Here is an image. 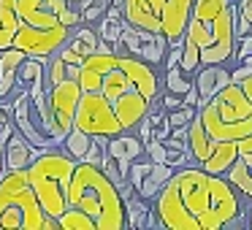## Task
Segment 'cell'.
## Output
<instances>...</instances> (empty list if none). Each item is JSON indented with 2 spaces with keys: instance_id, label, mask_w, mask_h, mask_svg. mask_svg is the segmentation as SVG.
<instances>
[{
  "instance_id": "1",
  "label": "cell",
  "mask_w": 252,
  "mask_h": 230,
  "mask_svg": "<svg viewBox=\"0 0 252 230\" xmlns=\"http://www.w3.org/2000/svg\"><path fill=\"white\" fill-rule=\"evenodd\" d=\"M247 198L225 176H214L201 165L174 171L152 208L165 230H220L247 222Z\"/></svg>"
},
{
  "instance_id": "2",
  "label": "cell",
  "mask_w": 252,
  "mask_h": 230,
  "mask_svg": "<svg viewBox=\"0 0 252 230\" xmlns=\"http://www.w3.org/2000/svg\"><path fill=\"white\" fill-rule=\"evenodd\" d=\"M68 206L82 208L95 219L98 230H125V198L100 165L79 160L68 184Z\"/></svg>"
},
{
  "instance_id": "3",
  "label": "cell",
  "mask_w": 252,
  "mask_h": 230,
  "mask_svg": "<svg viewBox=\"0 0 252 230\" xmlns=\"http://www.w3.org/2000/svg\"><path fill=\"white\" fill-rule=\"evenodd\" d=\"M236 0H192L185 35L195 41L201 65H228L236 52Z\"/></svg>"
},
{
  "instance_id": "4",
  "label": "cell",
  "mask_w": 252,
  "mask_h": 230,
  "mask_svg": "<svg viewBox=\"0 0 252 230\" xmlns=\"http://www.w3.org/2000/svg\"><path fill=\"white\" fill-rule=\"evenodd\" d=\"M198 119L217 141H233L239 154L252 152V103L236 82L198 109Z\"/></svg>"
},
{
  "instance_id": "5",
  "label": "cell",
  "mask_w": 252,
  "mask_h": 230,
  "mask_svg": "<svg viewBox=\"0 0 252 230\" xmlns=\"http://www.w3.org/2000/svg\"><path fill=\"white\" fill-rule=\"evenodd\" d=\"M0 230H57V219L41 208L28 168L6 171L0 179Z\"/></svg>"
},
{
  "instance_id": "6",
  "label": "cell",
  "mask_w": 252,
  "mask_h": 230,
  "mask_svg": "<svg viewBox=\"0 0 252 230\" xmlns=\"http://www.w3.org/2000/svg\"><path fill=\"white\" fill-rule=\"evenodd\" d=\"M73 168H76V160L55 146L41 149L28 165L30 187H33L41 208L55 219L68 208V184H71Z\"/></svg>"
},
{
  "instance_id": "7",
  "label": "cell",
  "mask_w": 252,
  "mask_h": 230,
  "mask_svg": "<svg viewBox=\"0 0 252 230\" xmlns=\"http://www.w3.org/2000/svg\"><path fill=\"white\" fill-rule=\"evenodd\" d=\"M73 127L90 133V136H120L122 125L114 114V106L100 92H82V100L73 114Z\"/></svg>"
},
{
  "instance_id": "8",
  "label": "cell",
  "mask_w": 252,
  "mask_h": 230,
  "mask_svg": "<svg viewBox=\"0 0 252 230\" xmlns=\"http://www.w3.org/2000/svg\"><path fill=\"white\" fill-rule=\"evenodd\" d=\"M73 28L57 25V28H33V25H19L17 35H14V49H22L28 57H35L41 62H49L52 55L63 49L71 38Z\"/></svg>"
},
{
  "instance_id": "9",
  "label": "cell",
  "mask_w": 252,
  "mask_h": 230,
  "mask_svg": "<svg viewBox=\"0 0 252 230\" xmlns=\"http://www.w3.org/2000/svg\"><path fill=\"white\" fill-rule=\"evenodd\" d=\"M46 98H49V111H52V138L60 146L68 130L73 127V114H76V106L82 100V87H79L76 79H65V82L55 84L46 92Z\"/></svg>"
},
{
  "instance_id": "10",
  "label": "cell",
  "mask_w": 252,
  "mask_h": 230,
  "mask_svg": "<svg viewBox=\"0 0 252 230\" xmlns=\"http://www.w3.org/2000/svg\"><path fill=\"white\" fill-rule=\"evenodd\" d=\"M17 11L19 19L33 28H57V25L76 28V25H82L79 11L68 8L65 0H17Z\"/></svg>"
},
{
  "instance_id": "11",
  "label": "cell",
  "mask_w": 252,
  "mask_h": 230,
  "mask_svg": "<svg viewBox=\"0 0 252 230\" xmlns=\"http://www.w3.org/2000/svg\"><path fill=\"white\" fill-rule=\"evenodd\" d=\"M117 52L141 57L149 65L160 68L165 55H168V38L163 33H149V30H138L133 25H125L120 35V44H117Z\"/></svg>"
},
{
  "instance_id": "12",
  "label": "cell",
  "mask_w": 252,
  "mask_h": 230,
  "mask_svg": "<svg viewBox=\"0 0 252 230\" xmlns=\"http://www.w3.org/2000/svg\"><path fill=\"white\" fill-rule=\"evenodd\" d=\"M8 114H11V122L19 133L25 136V141L33 144L35 149H52L55 144L49 141L44 125H41V116L35 114L33 109V100H30L28 89H17L14 87V95H11V106H6Z\"/></svg>"
},
{
  "instance_id": "13",
  "label": "cell",
  "mask_w": 252,
  "mask_h": 230,
  "mask_svg": "<svg viewBox=\"0 0 252 230\" xmlns=\"http://www.w3.org/2000/svg\"><path fill=\"white\" fill-rule=\"evenodd\" d=\"M190 11H192V0H165L163 14H160V25H163V35L168 38V46L179 44L185 38Z\"/></svg>"
},
{
  "instance_id": "14",
  "label": "cell",
  "mask_w": 252,
  "mask_h": 230,
  "mask_svg": "<svg viewBox=\"0 0 252 230\" xmlns=\"http://www.w3.org/2000/svg\"><path fill=\"white\" fill-rule=\"evenodd\" d=\"M111 106H114V114H117V119H120L122 130H136V125L149 114V109H152V100L144 98L138 89H130V92L120 95Z\"/></svg>"
},
{
  "instance_id": "15",
  "label": "cell",
  "mask_w": 252,
  "mask_h": 230,
  "mask_svg": "<svg viewBox=\"0 0 252 230\" xmlns=\"http://www.w3.org/2000/svg\"><path fill=\"white\" fill-rule=\"evenodd\" d=\"M192 84H195V92L201 106L206 100H212L217 92H222L230 84V71L228 65H201L195 73H192Z\"/></svg>"
},
{
  "instance_id": "16",
  "label": "cell",
  "mask_w": 252,
  "mask_h": 230,
  "mask_svg": "<svg viewBox=\"0 0 252 230\" xmlns=\"http://www.w3.org/2000/svg\"><path fill=\"white\" fill-rule=\"evenodd\" d=\"M106 152L120 163L125 179H127V168H130L133 160H138V157L147 154V152H144V141L133 130H122L120 136H111L109 141H106Z\"/></svg>"
},
{
  "instance_id": "17",
  "label": "cell",
  "mask_w": 252,
  "mask_h": 230,
  "mask_svg": "<svg viewBox=\"0 0 252 230\" xmlns=\"http://www.w3.org/2000/svg\"><path fill=\"white\" fill-rule=\"evenodd\" d=\"M3 163H6V171H19V168H28L30 160L35 157V154L41 152V149H35L33 144L25 141V136L19 130H14L11 136H8V141L3 144Z\"/></svg>"
},
{
  "instance_id": "18",
  "label": "cell",
  "mask_w": 252,
  "mask_h": 230,
  "mask_svg": "<svg viewBox=\"0 0 252 230\" xmlns=\"http://www.w3.org/2000/svg\"><path fill=\"white\" fill-rule=\"evenodd\" d=\"M236 160H239V146H236L233 141H217L214 154L206 160V163H201V168L209 171V173H214V176H225L230 168H233Z\"/></svg>"
},
{
  "instance_id": "19",
  "label": "cell",
  "mask_w": 252,
  "mask_h": 230,
  "mask_svg": "<svg viewBox=\"0 0 252 230\" xmlns=\"http://www.w3.org/2000/svg\"><path fill=\"white\" fill-rule=\"evenodd\" d=\"M174 171H176V168H174V165H168V163H155L152 171L144 176V181L136 187V192L144 198V201L152 203L155 198H158V192L163 190V184L171 179V176H174Z\"/></svg>"
},
{
  "instance_id": "20",
  "label": "cell",
  "mask_w": 252,
  "mask_h": 230,
  "mask_svg": "<svg viewBox=\"0 0 252 230\" xmlns=\"http://www.w3.org/2000/svg\"><path fill=\"white\" fill-rule=\"evenodd\" d=\"M19 25H22V19L17 11V0H0V52L14 44Z\"/></svg>"
},
{
  "instance_id": "21",
  "label": "cell",
  "mask_w": 252,
  "mask_h": 230,
  "mask_svg": "<svg viewBox=\"0 0 252 230\" xmlns=\"http://www.w3.org/2000/svg\"><path fill=\"white\" fill-rule=\"evenodd\" d=\"M117 57H120V52H117ZM130 89H136L130 84V79H127V73L120 68V62H117L114 68H111L109 73H103V82H100V95H106V98L114 103L120 95L130 92Z\"/></svg>"
},
{
  "instance_id": "22",
  "label": "cell",
  "mask_w": 252,
  "mask_h": 230,
  "mask_svg": "<svg viewBox=\"0 0 252 230\" xmlns=\"http://www.w3.org/2000/svg\"><path fill=\"white\" fill-rule=\"evenodd\" d=\"M160 84H163V92H174V95H182L185 98L187 92H190L195 84H192V76L190 73H185L179 65H171V68H165V73H163V79H160Z\"/></svg>"
},
{
  "instance_id": "23",
  "label": "cell",
  "mask_w": 252,
  "mask_h": 230,
  "mask_svg": "<svg viewBox=\"0 0 252 230\" xmlns=\"http://www.w3.org/2000/svg\"><path fill=\"white\" fill-rule=\"evenodd\" d=\"M90 144H93V136H90V133L79 130V127H71V130H68V136L63 138L60 146H63V152H65L68 157H73L79 163V160H84Z\"/></svg>"
},
{
  "instance_id": "24",
  "label": "cell",
  "mask_w": 252,
  "mask_h": 230,
  "mask_svg": "<svg viewBox=\"0 0 252 230\" xmlns=\"http://www.w3.org/2000/svg\"><path fill=\"white\" fill-rule=\"evenodd\" d=\"M57 230H98V228H95V219L90 214H84L76 206H68L57 217Z\"/></svg>"
},
{
  "instance_id": "25",
  "label": "cell",
  "mask_w": 252,
  "mask_h": 230,
  "mask_svg": "<svg viewBox=\"0 0 252 230\" xmlns=\"http://www.w3.org/2000/svg\"><path fill=\"white\" fill-rule=\"evenodd\" d=\"M44 73H46V62L35 60V57H25L17 71V89H28L33 82H41Z\"/></svg>"
},
{
  "instance_id": "26",
  "label": "cell",
  "mask_w": 252,
  "mask_h": 230,
  "mask_svg": "<svg viewBox=\"0 0 252 230\" xmlns=\"http://www.w3.org/2000/svg\"><path fill=\"white\" fill-rule=\"evenodd\" d=\"M149 201H144L138 192H133L130 198H125V217H127V228H144L147 225V214H149Z\"/></svg>"
},
{
  "instance_id": "27",
  "label": "cell",
  "mask_w": 252,
  "mask_h": 230,
  "mask_svg": "<svg viewBox=\"0 0 252 230\" xmlns=\"http://www.w3.org/2000/svg\"><path fill=\"white\" fill-rule=\"evenodd\" d=\"M225 179H228L230 184L239 187V192L247 198V201H252V171L247 168V165L241 163V160H236L233 168H230L228 173H225Z\"/></svg>"
},
{
  "instance_id": "28",
  "label": "cell",
  "mask_w": 252,
  "mask_h": 230,
  "mask_svg": "<svg viewBox=\"0 0 252 230\" xmlns=\"http://www.w3.org/2000/svg\"><path fill=\"white\" fill-rule=\"evenodd\" d=\"M25 57L28 55H25L22 49H14V46L0 52V79H14V82H17V71H19Z\"/></svg>"
},
{
  "instance_id": "29",
  "label": "cell",
  "mask_w": 252,
  "mask_h": 230,
  "mask_svg": "<svg viewBox=\"0 0 252 230\" xmlns=\"http://www.w3.org/2000/svg\"><path fill=\"white\" fill-rule=\"evenodd\" d=\"M179 68L185 73H195L198 68H201V52H198V46H195V41H190L185 35L182 38V57H179Z\"/></svg>"
},
{
  "instance_id": "30",
  "label": "cell",
  "mask_w": 252,
  "mask_h": 230,
  "mask_svg": "<svg viewBox=\"0 0 252 230\" xmlns=\"http://www.w3.org/2000/svg\"><path fill=\"white\" fill-rule=\"evenodd\" d=\"M111 0H90L87 6L79 11V19H82V25H98L100 19H103V14L109 11Z\"/></svg>"
},
{
  "instance_id": "31",
  "label": "cell",
  "mask_w": 252,
  "mask_h": 230,
  "mask_svg": "<svg viewBox=\"0 0 252 230\" xmlns=\"http://www.w3.org/2000/svg\"><path fill=\"white\" fill-rule=\"evenodd\" d=\"M165 116H168L171 127H187V125H190V122L198 116V106L182 103L179 109H174V111H165Z\"/></svg>"
},
{
  "instance_id": "32",
  "label": "cell",
  "mask_w": 252,
  "mask_h": 230,
  "mask_svg": "<svg viewBox=\"0 0 252 230\" xmlns=\"http://www.w3.org/2000/svg\"><path fill=\"white\" fill-rule=\"evenodd\" d=\"M230 82H236L241 87V92L247 95V100L252 103V68L241 65L239 71H230Z\"/></svg>"
},
{
  "instance_id": "33",
  "label": "cell",
  "mask_w": 252,
  "mask_h": 230,
  "mask_svg": "<svg viewBox=\"0 0 252 230\" xmlns=\"http://www.w3.org/2000/svg\"><path fill=\"white\" fill-rule=\"evenodd\" d=\"M144 152H147V157L152 160V163H165V154H168V146H165L163 141H158V138H152V141L144 144Z\"/></svg>"
},
{
  "instance_id": "34",
  "label": "cell",
  "mask_w": 252,
  "mask_h": 230,
  "mask_svg": "<svg viewBox=\"0 0 252 230\" xmlns=\"http://www.w3.org/2000/svg\"><path fill=\"white\" fill-rule=\"evenodd\" d=\"M17 130L14 127V122H11V114H8V109H6V103H0V149H3V144L8 141V136Z\"/></svg>"
},
{
  "instance_id": "35",
  "label": "cell",
  "mask_w": 252,
  "mask_h": 230,
  "mask_svg": "<svg viewBox=\"0 0 252 230\" xmlns=\"http://www.w3.org/2000/svg\"><path fill=\"white\" fill-rule=\"evenodd\" d=\"M252 55V33L247 38H239L236 41V52H233V60H244V57Z\"/></svg>"
},
{
  "instance_id": "36",
  "label": "cell",
  "mask_w": 252,
  "mask_h": 230,
  "mask_svg": "<svg viewBox=\"0 0 252 230\" xmlns=\"http://www.w3.org/2000/svg\"><path fill=\"white\" fill-rule=\"evenodd\" d=\"M236 17L252 25V0H236Z\"/></svg>"
},
{
  "instance_id": "37",
  "label": "cell",
  "mask_w": 252,
  "mask_h": 230,
  "mask_svg": "<svg viewBox=\"0 0 252 230\" xmlns=\"http://www.w3.org/2000/svg\"><path fill=\"white\" fill-rule=\"evenodd\" d=\"M247 228H252V206H247Z\"/></svg>"
},
{
  "instance_id": "38",
  "label": "cell",
  "mask_w": 252,
  "mask_h": 230,
  "mask_svg": "<svg viewBox=\"0 0 252 230\" xmlns=\"http://www.w3.org/2000/svg\"><path fill=\"white\" fill-rule=\"evenodd\" d=\"M3 173H6V163H3V152H0V179H3Z\"/></svg>"
}]
</instances>
